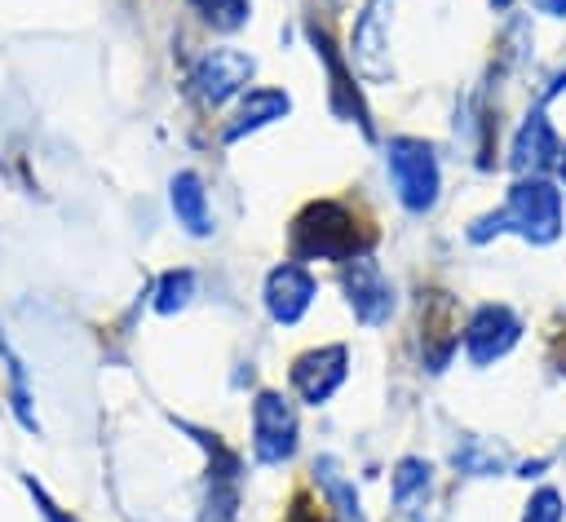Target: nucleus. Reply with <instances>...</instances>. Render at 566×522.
Instances as JSON below:
<instances>
[{
    "label": "nucleus",
    "instance_id": "1",
    "mask_svg": "<svg viewBox=\"0 0 566 522\" xmlns=\"http://www.w3.org/2000/svg\"><path fill=\"white\" fill-rule=\"evenodd\" d=\"M522 234L526 243H553L562 234V190L548 181V177H517L504 208L478 217L469 226V239L473 243H486L491 234Z\"/></svg>",
    "mask_w": 566,
    "mask_h": 522
},
{
    "label": "nucleus",
    "instance_id": "2",
    "mask_svg": "<svg viewBox=\"0 0 566 522\" xmlns=\"http://www.w3.org/2000/svg\"><path fill=\"white\" fill-rule=\"evenodd\" d=\"M385 168H389L394 195H398V203L407 212H429L438 203L442 168H438V155H433L429 142H420V137H389Z\"/></svg>",
    "mask_w": 566,
    "mask_h": 522
},
{
    "label": "nucleus",
    "instance_id": "3",
    "mask_svg": "<svg viewBox=\"0 0 566 522\" xmlns=\"http://www.w3.org/2000/svg\"><path fill=\"white\" fill-rule=\"evenodd\" d=\"M292 243L301 257H318V261H349L358 248H363V234H358V221L349 208L332 203V199H318L310 203L296 226H292Z\"/></svg>",
    "mask_w": 566,
    "mask_h": 522
},
{
    "label": "nucleus",
    "instance_id": "4",
    "mask_svg": "<svg viewBox=\"0 0 566 522\" xmlns=\"http://www.w3.org/2000/svg\"><path fill=\"white\" fill-rule=\"evenodd\" d=\"M252 451L261 464H287L296 456V411L274 389H261L252 403Z\"/></svg>",
    "mask_w": 566,
    "mask_h": 522
},
{
    "label": "nucleus",
    "instance_id": "5",
    "mask_svg": "<svg viewBox=\"0 0 566 522\" xmlns=\"http://www.w3.org/2000/svg\"><path fill=\"white\" fill-rule=\"evenodd\" d=\"M340 283H345V301H349V310H354L358 323L380 327V323L394 314V283H389V274L380 270V261H371V257H349Z\"/></svg>",
    "mask_w": 566,
    "mask_h": 522
},
{
    "label": "nucleus",
    "instance_id": "6",
    "mask_svg": "<svg viewBox=\"0 0 566 522\" xmlns=\"http://www.w3.org/2000/svg\"><path fill=\"white\" fill-rule=\"evenodd\" d=\"M517 336H522V319L509 305H482L464 327V354H469V363L486 367V363L504 358L517 345Z\"/></svg>",
    "mask_w": 566,
    "mask_h": 522
},
{
    "label": "nucleus",
    "instance_id": "7",
    "mask_svg": "<svg viewBox=\"0 0 566 522\" xmlns=\"http://www.w3.org/2000/svg\"><path fill=\"white\" fill-rule=\"evenodd\" d=\"M256 62L243 53V49H208L195 66V93L208 102V106H221L230 102L239 88H248Z\"/></svg>",
    "mask_w": 566,
    "mask_h": 522
},
{
    "label": "nucleus",
    "instance_id": "8",
    "mask_svg": "<svg viewBox=\"0 0 566 522\" xmlns=\"http://www.w3.org/2000/svg\"><path fill=\"white\" fill-rule=\"evenodd\" d=\"M562 159V142H557V128L548 124L544 111H531L517 133H513V146H509V168L517 177H544L548 168H557Z\"/></svg>",
    "mask_w": 566,
    "mask_h": 522
},
{
    "label": "nucleus",
    "instance_id": "9",
    "mask_svg": "<svg viewBox=\"0 0 566 522\" xmlns=\"http://www.w3.org/2000/svg\"><path fill=\"white\" fill-rule=\"evenodd\" d=\"M349 376V349L345 345H318L292 363V385L305 403H327Z\"/></svg>",
    "mask_w": 566,
    "mask_h": 522
},
{
    "label": "nucleus",
    "instance_id": "10",
    "mask_svg": "<svg viewBox=\"0 0 566 522\" xmlns=\"http://www.w3.org/2000/svg\"><path fill=\"white\" fill-rule=\"evenodd\" d=\"M314 292H318V283H314V274H310L301 261H283V265H274V270L265 274V310H270V319L283 323V327L296 323V319L310 310Z\"/></svg>",
    "mask_w": 566,
    "mask_h": 522
},
{
    "label": "nucleus",
    "instance_id": "11",
    "mask_svg": "<svg viewBox=\"0 0 566 522\" xmlns=\"http://www.w3.org/2000/svg\"><path fill=\"white\" fill-rule=\"evenodd\" d=\"M389 0H367V9H363V18H358V27H354V49H349V58L367 71V75H385V49H389Z\"/></svg>",
    "mask_w": 566,
    "mask_h": 522
},
{
    "label": "nucleus",
    "instance_id": "12",
    "mask_svg": "<svg viewBox=\"0 0 566 522\" xmlns=\"http://www.w3.org/2000/svg\"><path fill=\"white\" fill-rule=\"evenodd\" d=\"M287 111H292V102H287V93H283V88H248V97L239 102L234 124L226 128V142H239L243 133H256V128H265V124L283 119Z\"/></svg>",
    "mask_w": 566,
    "mask_h": 522
},
{
    "label": "nucleus",
    "instance_id": "13",
    "mask_svg": "<svg viewBox=\"0 0 566 522\" xmlns=\"http://www.w3.org/2000/svg\"><path fill=\"white\" fill-rule=\"evenodd\" d=\"M429 482H433V469L420 456H407L394 464V509L402 522H420V509L429 500Z\"/></svg>",
    "mask_w": 566,
    "mask_h": 522
},
{
    "label": "nucleus",
    "instance_id": "14",
    "mask_svg": "<svg viewBox=\"0 0 566 522\" xmlns=\"http://www.w3.org/2000/svg\"><path fill=\"white\" fill-rule=\"evenodd\" d=\"M168 199H172L177 226H186L190 234H208V230H212V212H208V190H203L199 173H177V177H172V186H168Z\"/></svg>",
    "mask_w": 566,
    "mask_h": 522
},
{
    "label": "nucleus",
    "instance_id": "15",
    "mask_svg": "<svg viewBox=\"0 0 566 522\" xmlns=\"http://www.w3.org/2000/svg\"><path fill=\"white\" fill-rule=\"evenodd\" d=\"M314 473H318V482H323V491H327V500L336 504V513L345 518V522H363V504H358V491H354V482L349 478H340V469H336V460H318L314 464Z\"/></svg>",
    "mask_w": 566,
    "mask_h": 522
},
{
    "label": "nucleus",
    "instance_id": "16",
    "mask_svg": "<svg viewBox=\"0 0 566 522\" xmlns=\"http://www.w3.org/2000/svg\"><path fill=\"white\" fill-rule=\"evenodd\" d=\"M455 469H460V473H478V478L500 473V469H504V451H500V447H491V442L464 438V442L455 447Z\"/></svg>",
    "mask_w": 566,
    "mask_h": 522
},
{
    "label": "nucleus",
    "instance_id": "17",
    "mask_svg": "<svg viewBox=\"0 0 566 522\" xmlns=\"http://www.w3.org/2000/svg\"><path fill=\"white\" fill-rule=\"evenodd\" d=\"M195 296V274L190 270H168L159 279V292H155V310L159 314H172V310H186Z\"/></svg>",
    "mask_w": 566,
    "mask_h": 522
},
{
    "label": "nucleus",
    "instance_id": "18",
    "mask_svg": "<svg viewBox=\"0 0 566 522\" xmlns=\"http://www.w3.org/2000/svg\"><path fill=\"white\" fill-rule=\"evenodd\" d=\"M522 522H566V500L557 487H539L531 500H526V513Z\"/></svg>",
    "mask_w": 566,
    "mask_h": 522
},
{
    "label": "nucleus",
    "instance_id": "19",
    "mask_svg": "<svg viewBox=\"0 0 566 522\" xmlns=\"http://www.w3.org/2000/svg\"><path fill=\"white\" fill-rule=\"evenodd\" d=\"M199 9H203V18H208L212 27H221V31H234V27L248 22V0H199Z\"/></svg>",
    "mask_w": 566,
    "mask_h": 522
},
{
    "label": "nucleus",
    "instance_id": "20",
    "mask_svg": "<svg viewBox=\"0 0 566 522\" xmlns=\"http://www.w3.org/2000/svg\"><path fill=\"white\" fill-rule=\"evenodd\" d=\"M27 491L35 495V504H40V513H44L49 522H66V518H62V509H57V504H53V500H49V495H44V491H40V487L31 482V478H27Z\"/></svg>",
    "mask_w": 566,
    "mask_h": 522
},
{
    "label": "nucleus",
    "instance_id": "21",
    "mask_svg": "<svg viewBox=\"0 0 566 522\" xmlns=\"http://www.w3.org/2000/svg\"><path fill=\"white\" fill-rule=\"evenodd\" d=\"M535 13H548V18H566V0H531Z\"/></svg>",
    "mask_w": 566,
    "mask_h": 522
},
{
    "label": "nucleus",
    "instance_id": "22",
    "mask_svg": "<svg viewBox=\"0 0 566 522\" xmlns=\"http://www.w3.org/2000/svg\"><path fill=\"white\" fill-rule=\"evenodd\" d=\"M557 173H562V186H566V146H562V159H557Z\"/></svg>",
    "mask_w": 566,
    "mask_h": 522
},
{
    "label": "nucleus",
    "instance_id": "23",
    "mask_svg": "<svg viewBox=\"0 0 566 522\" xmlns=\"http://www.w3.org/2000/svg\"><path fill=\"white\" fill-rule=\"evenodd\" d=\"M491 4H495V9H509V4H513V0H491Z\"/></svg>",
    "mask_w": 566,
    "mask_h": 522
}]
</instances>
